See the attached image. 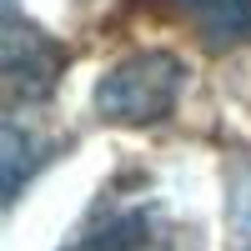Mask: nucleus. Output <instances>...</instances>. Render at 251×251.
I'll list each match as a JSON object with an SVG mask.
<instances>
[{"label": "nucleus", "mask_w": 251, "mask_h": 251, "mask_svg": "<svg viewBox=\"0 0 251 251\" xmlns=\"http://www.w3.org/2000/svg\"><path fill=\"white\" fill-rule=\"evenodd\" d=\"M186 86V66L171 50H141L106 71L96 86V111L116 126H156L176 111Z\"/></svg>", "instance_id": "obj_1"}, {"label": "nucleus", "mask_w": 251, "mask_h": 251, "mask_svg": "<svg viewBox=\"0 0 251 251\" xmlns=\"http://www.w3.org/2000/svg\"><path fill=\"white\" fill-rule=\"evenodd\" d=\"M60 251H171V241L151 201H106Z\"/></svg>", "instance_id": "obj_2"}, {"label": "nucleus", "mask_w": 251, "mask_h": 251, "mask_svg": "<svg viewBox=\"0 0 251 251\" xmlns=\"http://www.w3.org/2000/svg\"><path fill=\"white\" fill-rule=\"evenodd\" d=\"M60 71H66V50H60L46 30H35L20 15H10L5 20V40H0V75H5L10 96L15 100L50 96Z\"/></svg>", "instance_id": "obj_3"}, {"label": "nucleus", "mask_w": 251, "mask_h": 251, "mask_svg": "<svg viewBox=\"0 0 251 251\" xmlns=\"http://www.w3.org/2000/svg\"><path fill=\"white\" fill-rule=\"evenodd\" d=\"M191 15L201 40H211V50H231L251 40V0H176Z\"/></svg>", "instance_id": "obj_4"}, {"label": "nucleus", "mask_w": 251, "mask_h": 251, "mask_svg": "<svg viewBox=\"0 0 251 251\" xmlns=\"http://www.w3.org/2000/svg\"><path fill=\"white\" fill-rule=\"evenodd\" d=\"M40 166H46V146L20 131V121H5V131H0V176H5V201L20 196L25 176L40 171Z\"/></svg>", "instance_id": "obj_5"}, {"label": "nucleus", "mask_w": 251, "mask_h": 251, "mask_svg": "<svg viewBox=\"0 0 251 251\" xmlns=\"http://www.w3.org/2000/svg\"><path fill=\"white\" fill-rule=\"evenodd\" d=\"M226 221H231V251H251V156L231 166V206H226Z\"/></svg>", "instance_id": "obj_6"}]
</instances>
